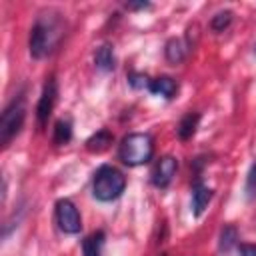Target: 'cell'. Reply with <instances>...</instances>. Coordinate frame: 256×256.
<instances>
[{
	"label": "cell",
	"mask_w": 256,
	"mask_h": 256,
	"mask_svg": "<svg viewBox=\"0 0 256 256\" xmlns=\"http://www.w3.org/2000/svg\"><path fill=\"white\" fill-rule=\"evenodd\" d=\"M154 156V140L146 132H132L122 138L118 146V158L126 166H142Z\"/></svg>",
	"instance_id": "cell-1"
},
{
	"label": "cell",
	"mask_w": 256,
	"mask_h": 256,
	"mask_svg": "<svg viewBox=\"0 0 256 256\" xmlns=\"http://www.w3.org/2000/svg\"><path fill=\"white\" fill-rule=\"evenodd\" d=\"M126 188V176L110 164H104L96 170L92 180V194L100 202H112L122 196Z\"/></svg>",
	"instance_id": "cell-2"
},
{
	"label": "cell",
	"mask_w": 256,
	"mask_h": 256,
	"mask_svg": "<svg viewBox=\"0 0 256 256\" xmlns=\"http://www.w3.org/2000/svg\"><path fill=\"white\" fill-rule=\"evenodd\" d=\"M26 120V100H24V92H20L16 98H12V102L4 108L2 116H0V144L6 148L14 136H18V132L22 130Z\"/></svg>",
	"instance_id": "cell-3"
},
{
	"label": "cell",
	"mask_w": 256,
	"mask_h": 256,
	"mask_svg": "<svg viewBox=\"0 0 256 256\" xmlns=\"http://www.w3.org/2000/svg\"><path fill=\"white\" fill-rule=\"evenodd\" d=\"M58 36L60 32H58L56 20L38 18L30 28V38H28V48L32 58H44L50 52V48L58 42Z\"/></svg>",
	"instance_id": "cell-4"
},
{
	"label": "cell",
	"mask_w": 256,
	"mask_h": 256,
	"mask_svg": "<svg viewBox=\"0 0 256 256\" xmlns=\"http://www.w3.org/2000/svg\"><path fill=\"white\" fill-rule=\"evenodd\" d=\"M56 222L64 234H78L82 230V218L72 200L62 198L56 202Z\"/></svg>",
	"instance_id": "cell-5"
},
{
	"label": "cell",
	"mask_w": 256,
	"mask_h": 256,
	"mask_svg": "<svg viewBox=\"0 0 256 256\" xmlns=\"http://www.w3.org/2000/svg\"><path fill=\"white\" fill-rule=\"evenodd\" d=\"M56 96H58V86H56V80L54 76H50L46 82H44V88H42V94H40V100L36 104V120H38V126L44 128L52 110H54V104H56Z\"/></svg>",
	"instance_id": "cell-6"
},
{
	"label": "cell",
	"mask_w": 256,
	"mask_h": 256,
	"mask_svg": "<svg viewBox=\"0 0 256 256\" xmlns=\"http://www.w3.org/2000/svg\"><path fill=\"white\" fill-rule=\"evenodd\" d=\"M176 170H178V160L174 156H162L152 170V184L156 188H168L176 176Z\"/></svg>",
	"instance_id": "cell-7"
},
{
	"label": "cell",
	"mask_w": 256,
	"mask_h": 256,
	"mask_svg": "<svg viewBox=\"0 0 256 256\" xmlns=\"http://www.w3.org/2000/svg\"><path fill=\"white\" fill-rule=\"evenodd\" d=\"M212 196H214L212 188L206 186L202 180H196L192 184V212H194V216H200L206 210V206L212 200Z\"/></svg>",
	"instance_id": "cell-8"
},
{
	"label": "cell",
	"mask_w": 256,
	"mask_h": 256,
	"mask_svg": "<svg viewBox=\"0 0 256 256\" xmlns=\"http://www.w3.org/2000/svg\"><path fill=\"white\" fill-rule=\"evenodd\" d=\"M176 90H178V84H176V80L170 78V76H158V78L150 80V84H148V92H150V94H154V96H164V98H168V100L176 94Z\"/></svg>",
	"instance_id": "cell-9"
},
{
	"label": "cell",
	"mask_w": 256,
	"mask_h": 256,
	"mask_svg": "<svg viewBox=\"0 0 256 256\" xmlns=\"http://www.w3.org/2000/svg\"><path fill=\"white\" fill-rule=\"evenodd\" d=\"M188 42L180 40V38H170L166 42V48H164V56L170 64H180L184 58H186V52H188Z\"/></svg>",
	"instance_id": "cell-10"
},
{
	"label": "cell",
	"mask_w": 256,
	"mask_h": 256,
	"mask_svg": "<svg viewBox=\"0 0 256 256\" xmlns=\"http://www.w3.org/2000/svg\"><path fill=\"white\" fill-rule=\"evenodd\" d=\"M94 64L98 70L102 72H110L116 66V56H114V48L110 44H102L100 48H96L94 52Z\"/></svg>",
	"instance_id": "cell-11"
},
{
	"label": "cell",
	"mask_w": 256,
	"mask_h": 256,
	"mask_svg": "<svg viewBox=\"0 0 256 256\" xmlns=\"http://www.w3.org/2000/svg\"><path fill=\"white\" fill-rule=\"evenodd\" d=\"M112 140H114L112 132L106 130V128H102V130H98L96 134H92V136L86 140V150H88V152H96V154H100V152H104V150L110 148Z\"/></svg>",
	"instance_id": "cell-12"
},
{
	"label": "cell",
	"mask_w": 256,
	"mask_h": 256,
	"mask_svg": "<svg viewBox=\"0 0 256 256\" xmlns=\"http://www.w3.org/2000/svg\"><path fill=\"white\" fill-rule=\"evenodd\" d=\"M198 122H200V114H198V112H188V114H184L182 120L178 122V128H176L178 138H180V140H190V138L194 136L196 128H198Z\"/></svg>",
	"instance_id": "cell-13"
},
{
	"label": "cell",
	"mask_w": 256,
	"mask_h": 256,
	"mask_svg": "<svg viewBox=\"0 0 256 256\" xmlns=\"http://www.w3.org/2000/svg\"><path fill=\"white\" fill-rule=\"evenodd\" d=\"M104 238H106V234H104L102 230L92 232L90 236H86V238L82 240V254H84V256H102Z\"/></svg>",
	"instance_id": "cell-14"
},
{
	"label": "cell",
	"mask_w": 256,
	"mask_h": 256,
	"mask_svg": "<svg viewBox=\"0 0 256 256\" xmlns=\"http://www.w3.org/2000/svg\"><path fill=\"white\" fill-rule=\"evenodd\" d=\"M236 244H238V230H236V226L226 224V226L220 230V242H218V248H220V252H230Z\"/></svg>",
	"instance_id": "cell-15"
},
{
	"label": "cell",
	"mask_w": 256,
	"mask_h": 256,
	"mask_svg": "<svg viewBox=\"0 0 256 256\" xmlns=\"http://www.w3.org/2000/svg\"><path fill=\"white\" fill-rule=\"evenodd\" d=\"M56 146H64L72 140V124L70 120H58L54 124V136H52Z\"/></svg>",
	"instance_id": "cell-16"
},
{
	"label": "cell",
	"mask_w": 256,
	"mask_h": 256,
	"mask_svg": "<svg viewBox=\"0 0 256 256\" xmlns=\"http://www.w3.org/2000/svg\"><path fill=\"white\" fill-rule=\"evenodd\" d=\"M232 18H234L232 10H222V12H218V14L212 16V20H210V28H212L214 32H224V30L232 24Z\"/></svg>",
	"instance_id": "cell-17"
},
{
	"label": "cell",
	"mask_w": 256,
	"mask_h": 256,
	"mask_svg": "<svg viewBox=\"0 0 256 256\" xmlns=\"http://www.w3.org/2000/svg\"><path fill=\"white\" fill-rule=\"evenodd\" d=\"M128 84H130L132 88H136V90H142V88L148 90L150 78H148L146 74H142V72H130V74H128Z\"/></svg>",
	"instance_id": "cell-18"
},
{
	"label": "cell",
	"mask_w": 256,
	"mask_h": 256,
	"mask_svg": "<svg viewBox=\"0 0 256 256\" xmlns=\"http://www.w3.org/2000/svg\"><path fill=\"white\" fill-rule=\"evenodd\" d=\"M246 196L250 200L256 198V162L252 164V168L248 172V178H246Z\"/></svg>",
	"instance_id": "cell-19"
},
{
	"label": "cell",
	"mask_w": 256,
	"mask_h": 256,
	"mask_svg": "<svg viewBox=\"0 0 256 256\" xmlns=\"http://www.w3.org/2000/svg\"><path fill=\"white\" fill-rule=\"evenodd\" d=\"M240 256H256V244H240Z\"/></svg>",
	"instance_id": "cell-20"
},
{
	"label": "cell",
	"mask_w": 256,
	"mask_h": 256,
	"mask_svg": "<svg viewBox=\"0 0 256 256\" xmlns=\"http://www.w3.org/2000/svg\"><path fill=\"white\" fill-rule=\"evenodd\" d=\"M126 8H130V10H144V8H150V4L148 2H128Z\"/></svg>",
	"instance_id": "cell-21"
}]
</instances>
